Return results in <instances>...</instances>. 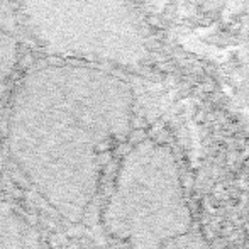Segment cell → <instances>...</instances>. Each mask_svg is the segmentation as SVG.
Here are the masks:
<instances>
[{"label": "cell", "instance_id": "cell-1", "mask_svg": "<svg viewBox=\"0 0 249 249\" xmlns=\"http://www.w3.org/2000/svg\"><path fill=\"white\" fill-rule=\"evenodd\" d=\"M34 56L112 70L125 59L122 0H12Z\"/></svg>", "mask_w": 249, "mask_h": 249}, {"label": "cell", "instance_id": "cell-2", "mask_svg": "<svg viewBox=\"0 0 249 249\" xmlns=\"http://www.w3.org/2000/svg\"><path fill=\"white\" fill-rule=\"evenodd\" d=\"M34 58L14 14L12 0H0V95H9L24 66Z\"/></svg>", "mask_w": 249, "mask_h": 249}]
</instances>
